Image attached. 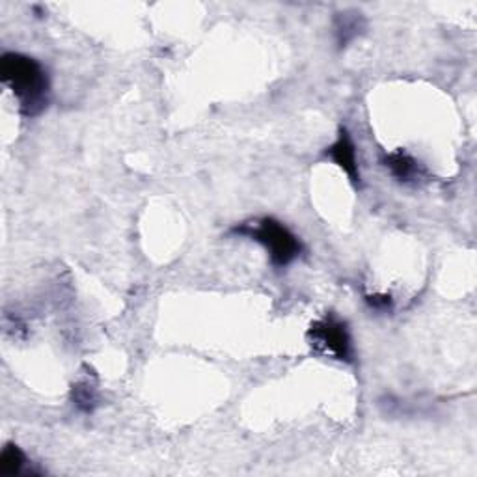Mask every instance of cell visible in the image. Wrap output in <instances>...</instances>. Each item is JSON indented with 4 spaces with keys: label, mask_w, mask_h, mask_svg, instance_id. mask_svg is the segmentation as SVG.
<instances>
[{
    "label": "cell",
    "mask_w": 477,
    "mask_h": 477,
    "mask_svg": "<svg viewBox=\"0 0 477 477\" xmlns=\"http://www.w3.org/2000/svg\"><path fill=\"white\" fill-rule=\"evenodd\" d=\"M0 80L17 101L24 118H36L49 106L50 80L43 64L23 52H5L0 59Z\"/></svg>",
    "instance_id": "1"
},
{
    "label": "cell",
    "mask_w": 477,
    "mask_h": 477,
    "mask_svg": "<svg viewBox=\"0 0 477 477\" xmlns=\"http://www.w3.org/2000/svg\"><path fill=\"white\" fill-rule=\"evenodd\" d=\"M230 234L237 237H248L252 241L260 243L269 252V260L276 269H284L291 265L297 258H300L304 250L302 241L286 226L284 222H280L272 216L244 222L241 226L232 228Z\"/></svg>",
    "instance_id": "2"
},
{
    "label": "cell",
    "mask_w": 477,
    "mask_h": 477,
    "mask_svg": "<svg viewBox=\"0 0 477 477\" xmlns=\"http://www.w3.org/2000/svg\"><path fill=\"white\" fill-rule=\"evenodd\" d=\"M306 340L316 354L340 362H353V338L347 323L335 314H326L314 321L306 332Z\"/></svg>",
    "instance_id": "3"
},
{
    "label": "cell",
    "mask_w": 477,
    "mask_h": 477,
    "mask_svg": "<svg viewBox=\"0 0 477 477\" xmlns=\"http://www.w3.org/2000/svg\"><path fill=\"white\" fill-rule=\"evenodd\" d=\"M325 157L330 159L334 164H338L354 187L360 185V168H358L356 146H354V140H353L351 133L347 131V127H340L338 138H335V142L332 146L326 148Z\"/></svg>",
    "instance_id": "4"
},
{
    "label": "cell",
    "mask_w": 477,
    "mask_h": 477,
    "mask_svg": "<svg viewBox=\"0 0 477 477\" xmlns=\"http://www.w3.org/2000/svg\"><path fill=\"white\" fill-rule=\"evenodd\" d=\"M382 164H384L386 170L391 174V178H396L403 185H416L426 174L424 166L419 164L405 150H396V151L384 153Z\"/></svg>",
    "instance_id": "5"
},
{
    "label": "cell",
    "mask_w": 477,
    "mask_h": 477,
    "mask_svg": "<svg viewBox=\"0 0 477 477\" xmlns=\"http://www.w3.org/2000/svg\"><path fill=\"white\" fill-rule=\"evenodd\" d=\"M332 28L335 45H338V49H345L366 31V17L358 10H344L334 15Z\"/></svg>",
    "instance_id": "6"
},
{
    "label": "cell",
    "mask_w": 477,
    "mask_h": 477,
    "mask_svg": "<svg viewBox=\"0 0 477 477\" xmlns=\"http://www.w3.org/2000/svg\"><path fill=\"white\" fill-rule=\"evenodd\" d=\"M71 401L80 412L92 414L99 405V394L96 384L90 379H82L75 382L71 388Z\"/></svg>",
    "instance_id": "7"
},
{
    "label": "cell",
    "mask_w": 477,
    "mask_h": 477,
    "mask_svg": "<svg viewBox=\"0 0 477 477\" xmlns=\"http://www.w3.org/2000/svg\"><path fill=\"white\" fill-rule=\"evenodd\" d=\"M28 464L26 455L15 444H6L0 454V475L3 477H15L24 472Z\"/></svg>",
    "instance_id": "8"
},
{
    "label": "cell",
    "mask_w": 477,
    "mask_h": 477,
    "mask_svg": "<svg viewBox=\"0 0 477 477\" xmlns=\"http://www.w3.org/2000/svg\"><path fill=\"white\" fill-rule=\"evenodd\" d=\"M366 302L372 310L381 312V314H386L391 310V307H394V298H391L390 295H368Z\"/></svg>",
    "instance_id": "9"
}]
</instances>
